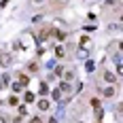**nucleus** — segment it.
Returning <instances> with one entry per match:
<instances>
[{
  "mask_svg": "<svg viewBox=\"0 0 123 123\" xmlns=\"http://www.w3.org/2000/svg\"><path fill=\"white\" fill-rule=\"evenodd\" d=\"M0 55H2V53H0Z\"/></svg>",
  "mask_w": 123,
  "mask_h": 123,
  "instance_id": "cd10ccee",
  "label": "nucleus"
},
{
  "mask_svg": "<svg viewBox=\"0 0 123 123\" xmlns=\"http://www.w3.org/2000/svg\"><path fill=\"white\" fill-rule=\"evenodd\" d=\"M102 96H104V98H115V87H106V89H102Z\"/></svg>",
  "mask_w": 123,
  "mask_h": 123,
  "instance_id": "f03ea898",
  "label": "nucleus"
},
{
  "mask_svg": "<svg viewBox=\"0 0 123 123\" xmlns=\"http://www.w3.org/2000/svg\"><path fill=\"white\" fill-rule=\"evenodd\" d=\"M91 106H93V108L98 111V108H100V102H98V100H91Z\"/></svg>",
  "mask_w": 123,
  "mask_h": 123,
  "instance_id": "f3484780",
  "label": "nucleus"
},
{
  "mask_svg": "<svg viewBox=\"0 0 123 123\" xmlns=\"http://www.w3.org/2000/svg\"><path fill=\"white\" fill-rule=\"evenodd\" d=\"M34 2H36V4H38V2H43V0H34Z\"/></svg>",
  "mask_w": 123,
  "mask_h": 123,
  "instance_id": "a878e982",
  "label": "nucleus"
},
{
  "mask_svg": "<svg viewBox=\"0 0 123 123\" xmlns=\"http://www.w3.org/2000/svg\"><path fill=\"white\" fill-rule=\"evenodd\" d=\"M6 2H9V0H2V4H0V6H6Z\"/></svg>",
  "mask_w": 123,
  "mask_h": 123,
  "instance_id": "5701e85b",
  "label": "nucleus"
},
{
  "mask_svg": "<svg viewBox=\"0 0 123 123\" xmlns=\"http://www.w3.org/2000/svg\"><path fill=\"white\" fill-rule=\"evenodd\" d=\"M9 104H11V106H17V96H11V98H9Z\"/></svg>",
  "mask_w": 123,
  "mask_h": 123,
  "instance_id": "4468645a",
  "label": "nucleus"
},
{
  "mask_svg": "<svg viewBox=\"0 0 123 123\" xmlns=\"http://www.w3.org/2000/svg\"><path fill=\"white\" fill-rule=\"evenodd\" d=\"M51 34H55V36H57V40H66V34H64V32H60V30H51Z\"/></svg>",
  "mask_w": 123,
  "mask_h": 123,
  "instance_id": "0eeeda50",
  "label": "nucleus"
},
{
  "mask_svg": "<svg viewBox=\"0 0 123 123\" xmlns=\"http://www.w3.org/2000/svg\"><path fill=\"white\" fill-rule=\"evenodd\" d=\"M64 72H66V70H64L62 66H57V68H55V74H64Z\"/></svg>",
  "mask_w": 123,
  "mask_h": 123,
  "instance_id": "a211bd4d",
  "label": "nucleus"
},
{
  "mask_svg": "<svg viewBox=\"0 0 123 123\" xmlns=\"http://www.w3.org/2000/svg\"><path fill=\"white\" fill-rule=\"evenodd\" d=\"M24 100H25V102H28V104H30V102H34V93H32V91H25Z\"/></svg>",
  "mask_w": 123,
  "mask_h": 123,
  "instance_id": "9b49d317",
  "label": "nucleus"
},
{
  "mask_svg": "<svg viewBox=\"0 0 123 123\" xmlns=\"http://www.w3.org/2000/svg\"><path fill=\"white\" fill-rule=\"evenodd\" d=\"M51 96H53V100H57V102H60V100L64 98V93L60 91V87H57V89H53V93H51Z\"/></svg>",
  "mask_w": 123,
  "mask_h": 123,
  "instance_id": "423d86ee",
  "label": "nucleus"
},
{
  "mask_svg": "<svg viewBox=\"0 0 123 123\" xmlns=\"http://www.w3.org/2000/svg\"><path fill=\"white\" fill-rule=\"evenodd\" d=\"M119 49H123V43H119Z\"/></svg>",
  "mask_w": 123,
  "mask_h": 123,
  "instance_id": "393cba45",
  "label": "nucleus"
},
{
  "mask_svg": "<svg viewBox=\"0 0 123 123\" xmlns=\"http://www.w3.org/2000/svg\"><path fill=\"white\" fill-rule=\"evenodd\" d=\"M117 115H123V104H119V106H117Z\"/></svg>",
  "mask_w": 123,
  "mask_h": 123,
  "instance_id": "412c9836",
  "label": "nucleus"
},
{
  "mask_svg": "<svg viewBox=\"0 0 123 123\" xmlns=\"http://www.w3.org/2000/svg\"><path fill=\"white\" fill-rule=\"evenodd\" d=\"M0 106H2V100H0Z\"/></svg>",
  "mask_w": 123,
  "mask_h": 123,
  "instance_id": "bb28decb",
  "label": "nucleus"
},
{
  "mask_svg": "<svg viewBox=\"0 0 123 123\" xmlns=\"http://www.w3.org/2000/svg\"><path fill=\"white\" fill-rule=\"evenodd\" d=\"M38 108H40V111H47V108H49V100H40V102H38Z\"/></svg>",
  "mask_w": 123,
  "mask_h": 123,
  "instance_id": "6e6552de",
  "label": "nucleus"
},
{
  "mask_svg": "<svg viewBox=\"0 0 123 123\" xmlns=\"http://www.w3.org/2000/svg\"><path fill=\"white\" fill-rule=\"evenodd\" d=\"M25 112H28V108H25V106H19V117H24Z\"/></svg>",
  "mask_w": 123,
  "mask_h": 123,
  "instance_id": "dca6fc26",
  "label": "nucleus"
},
{
  "mask_svg": "<svg viewBox=\"0 0 123 123\" xmlns=\"http://www.w3.org/2000/svg\"><path fill=\"white\" fill-rule=\"evenodd\" d=\"M21 89H24V85H21L19 81H15V83H13V85H11V91H13V93H19Z\"/></svg>",
  "mask_w": 123,
  "mask_h": 123,
  "instance_id": "7ed1b4c3",
  "label": "nucleus"
},
{
  "mask_svg": "<svg viewBox=\"0 0 123 123\" xmlns=\"http://www.w3.org/2000/svg\"><path fill=\"white\" fill-rule=\"evenodd\" d=\"M11 62H13V57L9 55V53H4V55H0V66H11Z\"/></svg>",
  "mask_w": 123,
  "mask_h": 123,
  "instance_id": "f257e3e1",
  "label": "nucleus"
},
{
  "mask_svg": "<svg viewBox=\"0 0 123 123\" xmlns=\"http://www.w3.org/2000/svg\"><path fill=\"white\" fill-rule=\"evenodd\" d=\"M0 123H6V117H2V115H0Z\"/></svg>",
  "mask_w": 123,
  "mask_h": 123,
  "instance_id": "4be33fe9",
  "label": "nucleus"
},
{
  "mask_svg": "<svg viewBox=\"0 0 123 123\" xmlns=\"http://www.w3.org/2000/svg\"><path fill=\"white\" fill-rule=\"evenodd\" d=\"M117 72H119V76H123V64H119V66H117Z\"/></svg>",
  "mask_w": 123,
  "mask_h": 123,
  "instance_id": "6ab92c4d",
  "label": "nucleus"
},
{
  "mask_svg": "<svg viewBox=\"0 0 123 123\" xmlns=\"http://www.w3.org/2000/svg\"><path fill=\"white\" fill-rule=\"evenodd\" d=\"M70 89H72L70 83H60V91H62V93H70Z\"/></svg>",
  "mask_w": 123,
  "mask_h": 123,
  "instance_id": "39448f33",
  "label": "nucleus"
},
{
  "mask_svg": "<svg viewBox=\"0 0 123 123\" xmlns=\"http://www.w3.org/2000/svg\"><path fill=\"white\" fill-rule=\"evenodd\" d=\"M28 70H34V72H36V70H38V66L34 64V62H32V64H28Z\"/></svg>",
  "mask_w": 123,
  "mask_h": 123,
  "instance_id": "2eb2a0df",
  "label": "nucleus"
},
{
  "mask_svg": "<svg viewBox=\"0 0 123 123\" xmlns=\"http://www.w3.org/2000/svg\"><path fill=\"white\" fill-rule=\"evenodd\" d=\"M89 45V36H83L81 38V47H87Z\"/></svg>",
  "mask_w": 123,
  "mask_h": 123,
  "instance_id": "f8f14e48",
  "label": "nucleus"
},
{
  "mask_svg": "<svg viewBox=\"0 0 123 123\" xmlns=\"http://www.w3.org/2000/svg\"><path fill=\"white\" fill-rule=\"evenodd\" d=\"M104 81H108V83H115V81H117V74H112V72H104Z\"/></svg>",
  "mask_w": 123,
  "mask_h": 123,
  "instance_id": "20e7f679",
  "label": "nucleus"
},
{
  "mask_svg": "<svg viewBox=\"0 0 123 123\" xmlns=\"http://www.w3.org/2000/svg\"><path fill=\"white\" fill-rule=\"evenodd\" d=\"M30 123H43V121H40V117H32V119H30Z\"/></svg>",
  "mask_w": 123,
  "mask_h": 123,
  "instance_id": "aec40b11",
  "label": "nucleus"
},
{
  "mask_svg": "<svg viewBox=\"0 0 123 123\" xmlns=\"http://www.w3.org/2000/svg\"><path fill=\"white\" fill-rule=\"evenodd\" d=\"M38 91H40L43 96H47V93H49V85H47V83H40V89H38Z\"/></svg>",
  "mask_w": 123,
  "mask_h": 123,
  "instance_id": "1a4fd4ad",
  "label": "nucleus"
},
{
  "mask_svg": "<svg viewBox=\"0 0 123 123\" xmlns=\"http://www.w3.org/2000/svg\"><path fill=\"white\" fill-rule=\"evenodd\" d=\"M49 123H57V121H55V119H49Z\"/></svg>",
  "mask_w": 123,
  "mask_h": 123,
  "instance_id": "b1692460",
  "label": "nucleus"
},
{
  "mask_svg": "<svg viewBox=\"0 0 123 123\" xmlns=\"http://www.w3.org/2000/svg\"><path fill=\"white\" fill-rule=\"evenodd\" d=\"M17 81H19V83H21V85H28V83H30V79H28V76H25V74H19V79H17Z\"/></svg>",
  "mask_w": 123,
  "mask_h": 123,
  "instance_id": "9d476101",
  "label": "nucleus"
},
{
  "mask_svg": "<svg viewBox=\"0 0 123 123\" xmlns=\"http://www.w3.org/2000/svg\"><path fill=\"white\" fill-rule=\"evenodd\" d=\"M55 57H64V49H62V47L55 49Z\"/></svg>",
  "mask_w": 123,
  "mask_h": 123,
  "instance_id": "ddd939ff",
  "label": "nucleus"
}]
</instances>
